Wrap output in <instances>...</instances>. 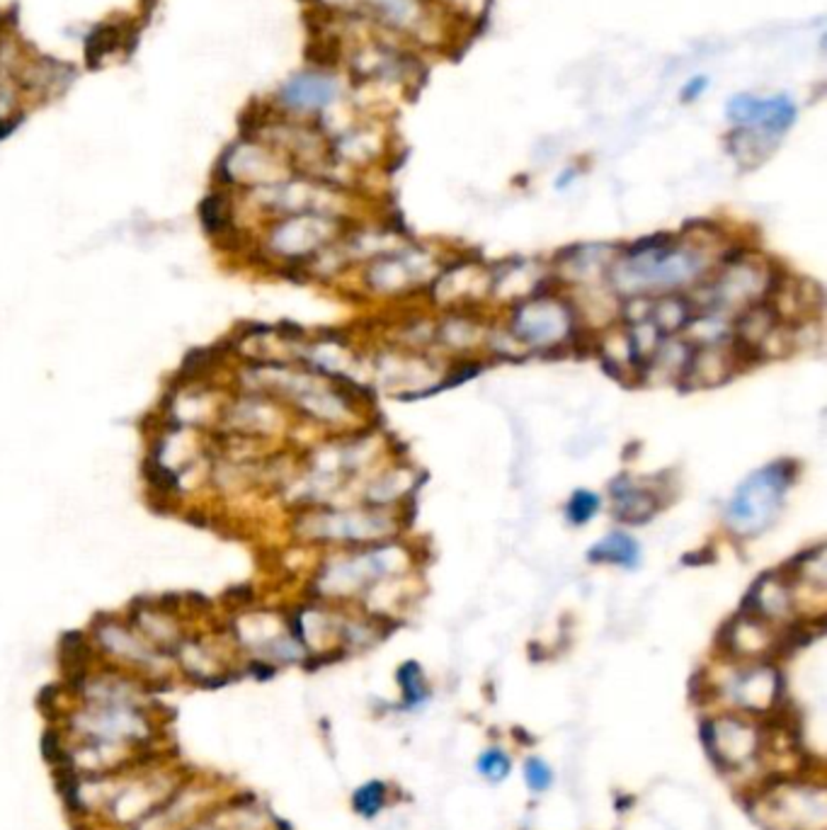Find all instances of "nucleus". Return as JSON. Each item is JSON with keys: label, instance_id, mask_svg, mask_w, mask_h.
<instances>
[{"label": "nucleus", "instance_id": "obj_1", "mask_svg": "<svg viewBox=\"0 0 827 830\" xmlns=\"http://www.w3.org/2000/svg\"><path fill=\"white\" fill-rule=\"evenodd\" d=\"M706 270L701 250L679 246L675 241L648 238L629 253L611 260V287L621 296H660L675 294L686 284H694Z\"/></svg>", "mask_w": 827, "mask_h": 830}, {"label": "nucleus", "instance_id": "obj_2", "mask_svg": "<svg viewBox=\"0 0 827 830\" xmlns=\"http://www.w3.org/2000/svg\"><path fill=\"white\" fill-rule=\"evenodd\" d=\"M796 479L793 462L779 459L745 479L725 505V525L738 537H760L777 522Z\"/></svg>", "mask_w": 827, "mask_h": 830}, {"label": "nucleus", "instance_id": "obj_3", "mask_svg": "<svg viewBox=\"0 0 827 830\" xmlns=\"http://www.w3.org/2000/svg\"><path fill=\"white\" fill-rule=\"evenodd\" d=\"M575 328L573 311L554 296L522 299L512 313V335L532 348H554Z\"/></svg>", "mask_w": 827, "mask_h": 830}, {"label": "nucleus", "instance_id": "obj_4", "mask_svg": "<svg viewBox=\"0 0 827 830\" xmlns=\"http://www.w3.org/2000/svg\"><path fill=\"white\" fill-rule=\"evenodd\" d=\"M725 112L731 122L740 127H757L760 136H764L767 142L781 139L791 129V124L796 122V104L786 95L771 100H757L754 95H735L725 104Z\"/></svg>", "mask_w": 827, "mask_h": 830}, {"label": "nucleus", "instance_id": "obj_5", "mask_svg": "<svg viewBox=\"0 0 827 830\" xmlns=\"http://www.w3.org/2000/svg\"><path fill=\"white\" fill-rule=\"evenodd\" d=\"M277 97L292 112H318L335 100V83L320 73H299L282 85Z\"/></svg>", "mask_w": 827, "mask_h": 830}, {"label": "nucleus", "instance_id": "obj_6", "mask_svg": "<svg viewBox=\"0 0 827 830\" xmlns=\"http://www.w3.org/2000/svg\"><path fill=\"white\" fill-rule=\"evenodd\" d=\"M611 505H614L616 518L624 519V522H631V525L648 522L655 515V510H658L655 493L640 488L639 483L631 481L626 476H621V479L611 483Z\"/></svg>", "mask_w": 827, "mask_h": 830}, {"label": "nucleus", "instance_id": "obj_7", "mask_svg": "<svg viewBox=\"0 0 827 830\" xmlns=\"http://www.w3.org/2000/svg\"><path fill=\"white\" fill-rule=\"evenodd\" d=\"M386 522L374 512H333L320 519V537L325 539H374L384 534Z\"/></svg>", "mask_w": 827, "mask_h": 830}, {"label": "nucleus", "instance_id": "obj_8", "mask_svg": "<svg viewBox=\"0 0 827 830\" xmlns=\"http://www.w3.org/2000/svg\"><path fill=\"white\" fill-rule=\"evenodd\" d=\"M587 558L594 564H611L621 568H636L640 564V544L626 532H609L590 547Z\"/></svg>", "mask_w": 827, "mask_h": 830}, {"label": "nucleus", "instance_id": "obj_9", "mask_svg": "<svg viewBox=\"0 0 827 830\" xmlns=\"http://www.w3.org/2000/svg\"><path fill=\"white\" fill-rule=\"evenodd\" d=\"M199 217H202V224L211 236H224L231 228V209H228V202L221 192H214L202 202Z\"/></svg>", "mask_w": 827, "mask_h": 830}, {"label": "nucleus", "instance_id": "obj_10", "mask_svg": "<svg viewBox=\"0 0 827 830\" xmlns=\"http://www.w3.org/2000/svg\"><path fill=\"white\" fill-rule=\"evenodd\" d=\"M122 42V29L114 27V25H100L90 32V37L85 42V54L90 66H97V61L104 57H110L114 49L119 47Z\"/></svg>", "mask_w": 827, "mask_h": 830}, {"label": "nucleus", "instance_id": "obj_11", "mask_svg": "<svg viewBox=\"0 0 827 830\" xmlns=\"http://www.w3.org/2000/svg\"><path fill=\"white\" fill-rule=\"evenodd\" d=\"M398 682H401V689H403V697L408 707H415V704H420V702L427 697V685H425L423 668H420L417 663H405L403 668L398 670Z\"/></svg>", "mask_w": 827, "mask_h": 830}, {"label": "nucleus", "instance_id": "obj_12", "mask_svg": "<svg viewBox=\"0 0 827 830\" xmlns=\"http://www.w3.org/2000/svg\"><path fill=\"white\" fill-rule=\"evenodd\" d=\"M476 770H479L488 782H502V780H508L509 770H512V763H509V757L505 750H500V748H488L486 753L479 755V760H476Z\"/></svg>", "mask_w": 827, "mask_h": 830}, {"label": "nucleus", "instance_id": "obj_13", "mask_svg": "<svg viewBox=\"0 0 827 830\" xmlns=\"http://www.w3.org/2000/svg\"><path fill=\"white\" fill-rule=\"evenodd\" d=\"M597 510H600V496L580 488V491H573V496L568 498L565 515H568V519L573 525H585V522H590L597 515Z\"/></svg>", "mask_w": 827, "mask_h": 830}, {"label": "nucleus", "instance_id": "obj_14", "mask_svg": "<svg viewBox=\"0 0 827 830\" xmlns=\"http://www.w3.org/2000/svg\"><path fill=\"white\" fill-rule=\"evenodd\" d=\"M386 789L381 782H367L359 787L355 796H352V806H355V811L359 816H364V818H374L376 813L384 809V799H386Z\"/></svg>", "mask_w": 827, "mask_h": 830}, {"label": "nucleus", "instance_id": "obj_15", "mask_svg": "<svg viewBox=\"0 0 827 830\" xmlns=\"http://www.w3.org/2000/svg\"><path fill=\"white\" fill-rule=\"evenodd\" d=\"M525 782L534 794L548 792L554 787V770L541 757H529L525 763Z\"/></svg>", "mask_w": 827, "mask_h": 830}, {"label": "nucleus", "instance_id": "obj_16", "mask_svg": "<svg viewBox=\"0 0 827 830\" xmlns=\"http://www.w3.org/2000/svg\"><path fill=\"white\" fill-rule=\"evenodd\" d=\"M706 88H708V78L706 76H694L689 83L682 88V93H679V100L682 103H694L699 95L704 93Z\"/></svg>", "mask_w": 827, "mask_h": 830}]
</instances>
